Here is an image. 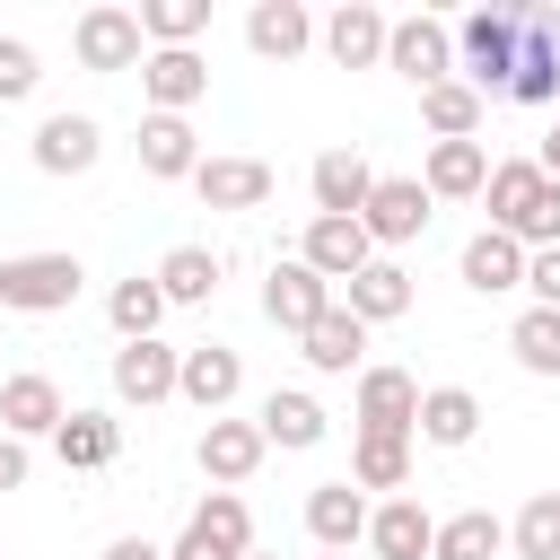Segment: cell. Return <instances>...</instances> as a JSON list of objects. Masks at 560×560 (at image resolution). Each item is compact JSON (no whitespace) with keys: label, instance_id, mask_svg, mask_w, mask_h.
Masks as SVG:
<instances>
[{"label":"cell","instance_id":"6da1fadb","mask_svg":"<svg viewBox=\"0 0 560 560\" xmlns=\"http://www.w3.org/2000/svg\"><path fill=\"white\" fill-rule=\"evenodd\" d=\"M481 201H490V228H499V236H516L525 254L560 245V184H551L534 158H499Z\"/></svg>","mask_w":560,"mask_h":560},{"label":"cell","instance_id":"7a4b0ae2","mask_svg":"<svg viewBox=\"0 0 560 560\" xmlns=\"http://www.w3.org/2000/svg\"><path fill=\"white\" fill-rule=\"evenodd\" d=\"M516 18H525V0H481L455 26V70H464L472 96H508V79H516Z\"/></svg>","mask_w":560,"mask_h":560},{"label":"cell","instance_id":"3957f363","mask_svg":"<svg viewBox=\"0 0 560 560\" xmlns=\"http://www.w3.org/2000/svg\"><path fill=\"white\" fill-rule=\"evenodd\" d=\"M79 254H9L0 262V306L9 315H61L79 298Z\"/></svg>","mask_w":560,"mask_h":560},{"label":"cell","instance_id":"277c9868","mask_svg":"<svg viewBox=\"0 0 560 560\" xmlns=\"http://www.w3.org/2000/svg\"><path fill=\"white\" fill-rule=\"evenodd\" d=\"M516 105H551L560 96V9H534L516 18V79H508Z\"/></svg>","mask_w":560,"mask_h":560},{"label":"cell","instance_id":"5b68a950","mask_svg":"<svg viewBox=\"0 0 560 560\" xmlns=\"http://www.w3.org/2000/svg\"><path fill=\"white\" fill-rule=\"evenodd\" d=\"M70 52H79V70H140V61H149L140 9H88V18L70 26Z\"/></svg>","mask_w":560,"mask_h":560},{"label":"cell","instance_id":"8992f818","mask_svg":"<svg viewBox=\"0 0 560 560\" xmlns=\"http://www.w3.org/2000/svg\"><path fill=\"white\" fill-rule=\"evenodd\" d=\"M385 70H402L411 88L455 79V26H446V18H394V35H385Z\"/></svg>","mask_w":560,"mask_h":560},{"label":"cell","instance_id":"52a82bcc","mask_svg":"<svg viewBox=\"0 0 560 560\" xmlns=\"http://www.w3.org/2000/svg\"><path fill=\"white\" fill-rule=\"evenodd\" d=\"M429 184L420 175H376V192H368V210H359V228H368V245H411L420 228H429Z\"/></svg>","mask_w":560,"mask_h":560},{"label":"cell","instance_id":"ba28073f","mask_svg":"<svg viewBox=\"0 0 560 560\" xmlns=\"http://www.w3.org/2000/svg\"><path fill=\"white\" fill-rule=\"evenodd\" d=\"M332 306H341V298H332V280H324V271H306L298 254H289V262H271V280H262V315H271L280 332H306V324H315V315H332Z\"/></svg>","mask_w":560,"mask_h":560},{"label":"cell","instance_id":"9c48e42d","mask_svg":"<svg viewBox=\"0 0 560 560\" xmlns=\"http://www.w3.org/2000/svg\"><path fill=\"white\" fill-rule=\"evenodd\" d=\"M192 455H201V472H210L219 490H236V481H254V472H262L271 438H262V420H210Z\"/></svg>","mask_w":560,"mask_h":560},{"label":"cell","instance_id":"30bf717a","mask_svg":"<svg viewBox=\"0 0 560 560\" xmlns=\"http://www.w3.org/2000/svg\"><path fill=\"white\" fill-rule=\"evenodd\" d=\"M306 184H315V219H359L368 192H376V166H368L359 149H324V158L306 166Z\"/></svg>","mask_w":560,"mask_h":560},{"label":"cell","instance_id":"8fae6325","mask_svg":"<svg viewBox=\"0 0 560 560\" xmlns=\"http://www.w3.org/2000/svg\"><path fill=\"white\" fill-rule=\"evenodd\" d=\"M298 262H306V271H324V280H359V271L376 262V245H368V228H359V219H306Z\"/></svg>","mask_w":560,"mask_h":560},{"label":"cell","instance_id":"7c38bea8","mask_svg":"<svg viewBox=\"0 0 560 560\" xmlns=\"http://www.w3.org/2000/svg\"><path fill=\"white\" fill-rule=\"evenodd\" d=\"M359 429L420 438V376H402V368H359Z\"/></svg>","mask_w":560,"mask_h":560},{"label":"cell","instance_id":"4fadbf2b","mask_svg":"<svg viewBox=\"0 0 560 560\" xmlns=\"http://www.w3.org/2000/svg\"><path fill=\"white\" fill-rule=\"evenodd\" d=\"M368 490L359 481H315L306 490V534L324 542V551H350V542H368Z\"/></svg>","mask_w":560,"mask_h":560},{"label":"cell","instance_id":"5bb4252c","mask_svg":"<svg viewBox=\"0 0 560 560\" xmlns=\"http://www.w3.org/2000/svg\"><path fill=\"white\" fill-rule=\"evenodd\" d=\"M96 158H105L96 114H44V122H35V166H44V175H88Z\"/></svg>","mask_w":560,"mask_h":560},{"label":"cell","instance_id":"9a60e30c","mask_svg":"<svg viewBox=\"0 0 560 560\" xmlns=\"http://www.w3.org/2000/svg\"><path fill=\"white\" fill-rule=\"evenodd\" d=\"M192 192H201V210H262L271 201V166L262 158H201Z\"/></svg>","mask_w":560,"mask_h":560},{"label":"cell","instance_id":"2e32d148","mask_svg":"<svg viewBox=\"0 0 560 560\" xmlns=\"http://www.w3.org/2000/svg\"><path fill=\"white\" fill-rule=\"evenodd\" d=\"M175 376H184V350H166V341H122V350H114V394L140 402V411L166 402Z\"/></svg>","mask_w":560,"mask_h":560},{"label":"cell","instance_id":"e0dca14e","mask_svg":"<svg viewBox=\"0 0 560 560\" xmlns=\"http://www.w3.org/2000/svg\"><path fill=\"white\" fill-rule=\"evenodd\" d=\"M236 385H245V359L228 350V341H201V350H184V376H175V394L192 402V411H228L236 402Z\"/></svg>","mask_w":560,"mask_h":560},{"label":"cell","instance_id":"ac0fdd59","mask_svg":"<svg viewBox=\"0 0 560 560\" xmlns=\"http://www.w3.org/2000/svg\"><path fill=\"white\" fill-rule=\"evenodd\" d=\"M70 411H61V385L44 376V368H18L9 385H0V429L9 438H52Z\"/></svg>","mask_w":560,"mask_h":560},{"label":"cell","instance_id":"d6986e66","mask_svg":"<svg viewBox=\"0 0 560 560\" xmlns=\"http://www.w3.org/2000/svg\"><path fill=\"white\" fill-rule=\"evenodd\" d=\"M385 35H394V18H385V9H368V0H341V9L324 18V52H332L341 70L385 61Z\"/></svg>","mask_w":560,"mask_h":560},{"label":"cell","instance_id":"ffe728a7","mask_svg":"<svg viewBox=\"0 0 560 560\" xmlns=\"http://www.w3.org/2000/svg\"><path fill=\"white\" fill-rule=\"evenodd\" d=\"M140 96H149V114H184V105L210 96V61L201 52H149L140 61Z\"/></svg>","mask_w":560,"mask_h":560},{"label":"cell","instance_id":"44dd1931","mask_svg":"<svg viewBox=\"0 0 560 560\" xmlns=\"http://www.w3.org/2000/svg\"><path fill=\"white\" fill-rule=\"evenodd\" d=\"M420 184H429V201H472V192H490V149L481 140H429Z\"/></svg>","mask_w":560,"mask_h":560},{"label":"cell","instance_id":"7402d4cb","mask_svg":"<svg viewBox=\"0 0 560 560\" xmlns=\"http://www.w3.org/2000/svg\"><path fill=\"white\" fill-rule=\"evenodd\" d=\"M368 551H376V560H429V551H438V516H429L420 499H385V508L368 516Z\"/></svg>","mask_w":560,"mask_h":560},{"label":"cell","instance_id":"603a6c76","mask_svg":"<svg viewBox=\"0 0 560 560\" xmlns=\"http://www.w3.org/2000/svg\"><path fill=\"white\" fill-rule=\"evenodd\" d=\"M315 35H324V26H315L298 0H254V9H245V44H254L262 61H298Z\"/></svg>","mask_w":560,"mask_h":560},{"label":"cell","instance_id":"cb8c5ba5","mask_svg":"<svg viewBox=\"0 0 560 560\" xmlns=\"http://www.w3.org/2000/svg\"><path fill=\"white\" fill-rule=\"evenodd\" d=\"M192 166H201L192 122H184V114H149V122H140V175H158V184H192Z\"/></svg>","mask_w":560,"mask_h":560},{"label":"cell","instance_id":"d4e9b609","mask_svg":"<svg viewBox=\"0 0 560 560\" xmlns=\"http://www.w3.org/2000/svg\"><path fill=\"white\" fill-rule=\"evenodd\" d=\"M359 350H368V324H359L350 306H332V315H315V324L298 332V359H306L315 376H350Z\"/></svg>","mask_w":560,"mask_h":560},{"label":"cell","instance_id":"484cf974","mask_svg":"<svg viewBox=\"0 0 560 560\" xmlns=\"http://www.w3.org/2000/svg\"><path fill=\"white\" fill-rule=\"evenodd\" d=\"M341 306H350L359 324H394V315H411V271H402L394 254H376V262L341 289Z\"/></svg>","mask_w":560,"mask_h":560},{"label":"cell","instance_id":"4316f807","mask_svg":"<svg viewBox=\"0 0 560 560\" xmlns=\"http://www.w3.org/2000/svg\"><path fill=\"white\" fill-rule=\"evenodd\" d=\"M464 289H481V298L525 289V245H516V236H499V228L464 236Z\"/></svg>","mask_w":560,"mask_h":560},{"label":"cell","instance_id":"83f0119b","mask_svg":"<svg viewBox=\"0 0 560 560\" xmlns=\"http://www.w3.org/2000/svg\"><path fill=\"white\" fill-rule=\"evenodd\" d=\"M254 420H262V438H271V446H324V402H315V394H298V385H271Z\"/></svg>","mask_w":560,"mask_h":560},{"label":"cell","instance_id":"f1b7e54d","mask_svg":"<svg viewBox=\"0 0 560 560\" xmlns=\"http://www.w3.org/2000/svg\"><path fill=\"white\" fill-rule=\"evenodd\" d=\"M472 429H481V394L472 385H429L420 394V438L429 446H472Z\"/></svg>","mask_w":560,"mask_h":560},{"label":"cell","instance_id":"f546056e","mask_svg":"<svg viewBox=\"0 0 560 560\" xmlns=\"http://www.w3.org/2000/svg\"><path fill=\"white\" fill-rule=\"evenodd\" d=\"M114 446H122V429H114L105 411H70V420L52 429V455H61L70 472H105V464H114Z\"/></svg>","mask_w":560,"mask_h":560},{"label":"cell","instance_id":"4dcf8cb0","mask_svg":"<svg viewBox=\"0 0 560 560\" xmlns=\"http://www.w3.org/2000/svg\"><path fill=\"white\" fill-rule=\"evenodd\" d=\"M350 481H359V490H402V481H411V438H394V429H359V446H350Z\"/></svg>","mask_w":560,"mask_h":560},{"label":"cell","instance_id":"1f68e13d","mask_svg":"<svg viewBox=\"0 0 560 560\" xmlns=\"http://www.w3.org/2000/svg\"><path fill=\"white\" fill-rule=\"evenodd\" d=\"M140 35L149 52H192V35H210V0H140Z\"/></svg>","mask_w":560,"mask_h":560},{"label":"cell","instance_id":"d6a6232c","mask_svg":"<svg viewBox=\"0 0 560 560\" xmlns=\"http://www.w3.org/2000/svg\"><path fill=\"white\" fill-rule=\"evenodd\" d=\"M192 534H201L210 551H228V560H245V551H254V508H245L236 490H210V499L192 508Z\"/></svg>","mask_w":560,"mask_h":560},{"label":"cell","instance_id":"836d02e7","mask_svg":"<svg viewBox=\"0 0 560 560\" xmlns=\"http://www.w3.org/2000/svg\"><path fill=\"white\" fill-rule=\"evenodd\" d=\"M149 280L166 289V306H201V298L219 289V254H210V245H175V254H166Z\"/></svg>","mask_w":560,"mask_h":560},{"label":"cell","instance_id":"e575fe53","mask_svg":"<svg viewBox=\"0 0 560 560\" xmlns=\"http://www.w3.org/2000/svg\"><path fill=\"white\" fill-rule=\"evenodd\" d=\"M420 122H429L438 140H472V131H481V96H472L464 79H438V88H420Z\"/></svg>","mask_w":560,"mask_h":560},{"label":"cell","instance_id":"d590c367","mask_svg":"<svg viewBox=\"0 0 560 560\" xmlns=\"http://www.w3.org/2000/svg\"><path fill=\"white\" fill-rule=\"evenodd\" d=\"M105 315H114V332L122 341H158V315H166V289L158 280H114V298H105Z\"/></svg>","mask_w":560,"mask_h":560},{"label":"cell","instance_id":"8d00e7d4","mask_svg":"<svg viewBox=\"0 0 560 560\" xmlns=\"http://www.w3.org/2000/svg\"><path fill=\"white\" fill-rule=\"evenodd\" d=\"M499 542H508V525L490 508H464V516H438V551L429 560H490Z\"/></svg>","mask_w":560,"mask_h":560},{"label":"cell","instance_id":"74e56055","mask_svg":"<svg viewBox=\"0 0 560 560\" xmlns=\"http://www.w3.org/2000/svg\"><path fill=\"white\" fill-rule=\"evenodd\" d=\"M508 350H516L525 376H560V306H525L516 332H508Z\"/></svg>","mask_w":560,"mask_h":560},{"label":"cell","instance_id":"f35d334b","mask_svg":"<svg viewBox=\"0 0 560 560\" xmlns=\"http://www.w3.org/2000/svg\"><path fill=\"white\" fill-rule=\"evenodd\" d=\"M508 542H516L525 560H560V490H534V499L516 508V525H508Z\"/></svg>","mask_w":560,"mask_h":560},{"label":"cell","instance_id":"ab89813d","mask_svg":"<svg viewBox=\"0 0 560 560\" xmlns=\"http://www.w3.org/2000/svg\"><path fill=\"white\" fill-rule=\"evenodd\" d=\"M35 79H44V61H35V44H18V35H0V105H26V96H35Z\"/></svg>","mask_w":560,"mask_h":560},{"label":"cell","instance_id":"60d3db41","mask_svg":"<svg viewBox=\"0 0 560 560\" xmlns=\"http://www.w3.org/2000/svg\"><path fill=\"white\" fill-rule=\"evenodd\" d=\"M525 289H534V306H560V245L525 254Z\"/></svg>","mask_w":560,"mask_h":560},{"label":"cell","instance_id":"b9f144b4","mask_svg":"<svg viewBox=\"0 0 560 560\" xmlns=\"http://www.w3.org/2000/svg\"><path fill=\"white\" fill-rule=\"evenodd\" d=\"M26 481V438H0V490Z\"/></svg>","mask_w":560,"mask_h":560},{"label":"cell","instance_id":"7bdbcfd3","mask_svg":"<svg viewBox=\"0 0 560 560\" xmlns=\"http://www.w3.org/2000/svg\"><path fill=\"white\" fill-rule=\"evenodd\" d=\"M105 560H166V551H158L149 534H114V542H105Z\"/></svg>","mask_w":560,"mask_h":560},{"label":"cell","instance_id":"ee69618b","mask_svg":"<svg viewBox=\"0 0 560 560\" xmlns=\"http://www.w3.org/2000/svg\"><path fill=\"white\" fill-rule=\"evenodd\" d=\"M534 166H542V175H551V184H560V122H551V131H542V149H534Z\"/></svg>","mask_w":560,"mask_h":560},{"label":"cell","instance_id":"f6af8a7d","mask_svg":"<svg viewBox=\"0 0 560 560\" xmlns=\"http://www.w3.org/2000/svg\"><path fill=\"white\" fill-rule=\"evenodd\" d=\"M245 560H271V551H245Z\"/></svg>","mask_w":560,"mask_h":560},{"label":"cell","instance_id":"bcb514c9","mask_svg":"<svg viewBox=\"0 0 560 560\" xmlns=\"http://www.w3.org/2000/svg\"><path fill=\"white\" fill-rule=\"evenodd\" d=\"M324 560H350V551H324Z\"/></svg>","mask_w":560,"mask_h":560},{"label":"cell","instance_id":"7dc6e473","mask_svg":"<svg viewBox=\"0 0 560 560\" xmlns=\"http://www.w3.org/2000/svg\"><path fill=\"white\" fill-rule=\"evenodd\" d=\"M0 315H9V306H0Z\"/></svg>","mask_w":560,"mask_h":560}]
</instances>
